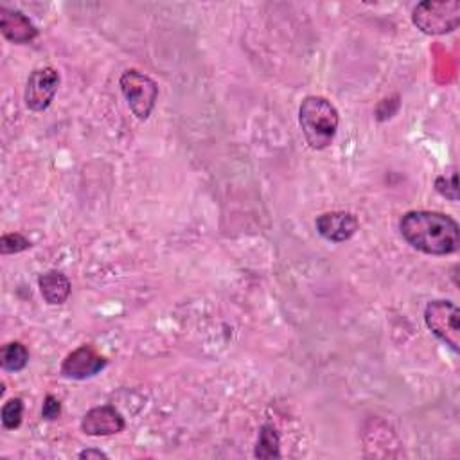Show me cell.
<instances>
[{
  "instance_id": "obj_3",
  "label": "cell",
  "mask_w": 460,
  "mask_h": 460,
  "mask_svg": "<svg viewBox=\"0 0 460 460\" xmlns=\"http://www.w3.org/2000/svg\"><path fill=\"white\" fill-rule=\"evenodd\" d=\"M411 22L420 32L429 36L453 32L460 23V2L458 0L420 2L411 11Z\"/></svg>"
},
{
  "instance_id": "obj_14",
  "label": "cell",
  "mask_w": 460,
  "mask_h": 460,
  "mask_svg": "<svg viewBox=\"0 0 460 460\" xmlns=\"http://www.w3.org/2000/svg\"><path fill=\"white\" fill-rule=\"evenodd\" d=\"M22 417H23V401L20 397H13L4 402L0 419L5 429H16L22 424Z\"/></svg>"
},
{
  "instance_id": "obj_2",
  "label": "cell",
  "mask_w": 460,
  "mask_h": 460,
  "mask_svg": "<svg viewBox=\"0 0 460 460\" xmlns=\"http://www.w3.org/2000/svg\"><path fill=\"white\" fill-rule=\"evenodd\" d=\"M298 124L307 146L322 151L329 147L336 137L340 113L327 97L307 95L298 108Z\"/></svg>"
},
{
  "instance_id": "obj_9",
  "label": "cell",
  "mask_w": 460,
  "mask_h": 460,
  "mask_svg": "<svg viewBox=\"0 0 460 460\" xmlns=\"http://www.w3.org/2000/svg\"><path fill=\"white\" fill-rule=\"evenodd\" d=\"M316 232L331 243L349 241L359 228V221L352 212L347 210H332L323 212L314 221Z\"/></svg>"
},
{
  "instance_id": "obj_15",
  "label": "cell",
  "mask_w": 460,
  "mask_h": 460,
  "mask_svg": "<svg viewBox=\"0 0 460 460\" xmlns=\"http://www.w3.org/2000/svg\"><path fill=\"white\" fill-rule=\"evenodd\" d=\"M433 185H435V190L440 196H444L446 199L458 201V172H456V169H453L449 176H446V174L437 176Z\"/></svg>"
},
{
  "instance_id": "obj_12",
  "label": "cell",
  "mask_w": 460,
  "mask_h": 460,
  "mask_svg": "<svg viewBox=\"0 0 460 460\" xmlns=\"http://www.w3.org/2000/svg\"><path fill=\"white\" fill-rule=\"evenodd\" d=\"M253 455L257 458H280V435L273 424L261 426Z\"/></svg>"
},
{
  "instance_id": "obj_16",
  "label": "cell",
  "mask_w": 460,
  "mask_h": 460,
  "mask_svg": "<svg viewBox=\"0 0 460 460\" xmlns=\"http://www.w3.org/2000/svg\"><path fill=\"white\" fill-rule=\"evenodd\" d=\"M31 246H32V243H31L25 235H22V234H18V232L4 234V235L0 237V253H2V255L20 253V252H23V250H27V248H31Z\"/></svg>"
},
{
  "instance_id": "obj_4",
  "label": "cell",
  "mask_w": 460,
  "mask_h": 460,
  "mask_svg": "<svg viewBox=\"0 0 460 460\" xmlns=\"http://www.w3.org/2000/svg\"><path fill=\"white\" fill-rule=\"evenodd\" d=\"M120 92L138 120L149 119L158 99V84L144 72L137 68H128L119 77Z\"/></svg>"
},
{
  "instance_id": "obj_11",
  "label": "cell",
  "mask_w": 460,
  "mask_h": 460,
  "mask_svg": "<svg viewBox=\"0 0 460 460\" xmlns=\"http://www.w3.org/2000/svg\"><path fill=\"white\" fill-rule=\"evenodd\" d=\"M38 288L43 300L50 305H61L66 302L72 291L68 277L59 270H49L38 277Z\"/></svg>"
},
{
  "instance_id": "obj_7",
  "label": "cell",
  "mask_w": 460,
  "mask_h": 460,
  "mask_svg": "<svg viewBox=\"0 0 460 460\" xmlns=\"http://www.w3.org/2000/svg\"><path fill=\"white\" fill-rule=\"evenodd\" d=\"M108 359L101 356L92 345H81L72 350L61 363V374L68 379L84 381L104 370Z\"/></svg>"
},
{
  "instance_id": "obj_18",
  "label": "cell",
  "mask_w": 460,
  "mask_h": 460,
  "mask_svg": "<svg viewBox=\"0 0 460 460\" xmlns=\"http://www.w3.org/2000/svg\"><path fill=\"white\" fill-rule=\"evenodd\" d=\"M77 458H86V460H90V458H108V455H106L104 451H101V449H95V447H88V449H83V451H79Z\"/></svg>"
},
{
  "instance_id": "obj_6",
  "label": "cell",
  "mask_w": 460,
  "mask_h": 460,
  "mask_svg": "<svg viewBox=\"0 0 460 460\" xmlns=\"http://www.w3.org/2000/svg\"><path fill=\"white\" fill-rule=\"evenodd\" d=\"M59 72L52 66H40L34 68L25 83V92H23V101L25 106L31 111H43L50 106L54 101V95L59 86Z\"/></svg>"
},
{
  "instance_id": "obj_17",
  "label": "cell",
  "mask_w": 460,
  "mask_h": 460,
  "mask_svg": "<svg viewBox=\"0 0 460 460\" xmlns=\"http://www.w3.org/2000/svg\"><path fill=\"white\" fill-rule=\"evenodd\" d=\"M61 415V402L52 394H47L41 406V417L45 420H56Z\"/></svg>"
},
{
  "instance_id": "obj_1",
  "label": "cell",
  "mask_w": 460,
  "mask_h": 460,
  "mask_svg": "<svg viewBox=\"0 0 460 460\" xmlns=\"http://www.w3.org/2000/svg\"><path fill=\"white\" fill-rule=\"evenodd\" d=\"M402 239L428 255H449L460 246V226L444 212L410 210L399 221Z\"/></svg>"
},
{
  "instance_id": "obj_10",
  "label": "cell",
  "mask_w": 460,
  "mask_h": 460,
  "mask_svg": "<svg viewBox=\"0 0 460 460\" xmlns=\"http://www.w3.org/2000/svg\"><path fill=\"white\" fill-rule=\"evenodd\" d=\"M0 32L2 36L16 45L31 43L38 36V27L31 22L27 14L18 9L0 7Z\"/></svg>"
},
{
  "instance_id": "obj_5",
  "label": "cell",
  "mask_w": 460,
  "mask_h": 460,
  "mask_svg": "<svg viewBox=\"0 0 460 460\" xmlns=\"http://www.w3.org/2000/svg\"><path fill=\"white\" fill-rule=\"evenodd\" d=\"M426 327L453 352L460 350V309L451 300H431L424 309Z\"/></svg>"
},
{
  "instance_id": "obj_8",
  "label": "cell",
  "mask_w": 460,
  "mask_h": 460,
  "mask_svg": "<svg viewBox=\"0 0 460 460\" xmlns=\"http://www.w3.org/2000/svg\"><path fill=\"white\" fill-rule=\"evenodd\" d=\"M126 428L122 413L111 404H101L90 408L81 419L83 433L90 437H108L120 433Z\"/></svg>"
},
{
  "instance_id": "obj_13",
  "label": "cell",
  "mask_w": 460,
  "mask_h": 460,
  "mask_svg": "<svg viewBox=\"0 0 460 460\" xmlns=\"http://www.w3.org/2000/svg\"><path fill=\"white\" fill-rule=\"evenodd\" d=\"M29 363V350L20 341H9L2 347L0 365L5 372H20Z\"/></svg>"
}]
</instances>
